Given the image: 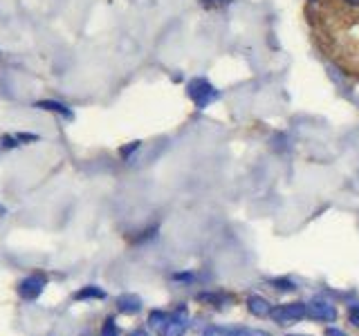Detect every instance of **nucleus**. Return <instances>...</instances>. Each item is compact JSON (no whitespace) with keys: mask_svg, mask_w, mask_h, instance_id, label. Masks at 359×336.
<instances>
[{"mask_svg":"<svg viewBox=\"0 0 359 336\" xmlns=\"http://www.w3.org/2000/svg\"><path fill=\"white\" fill-rule=\"evenodd\" d=\"M247 310L254 314V316H259V319H263V316H272V305H270V300H265L263 296H250L247 298Z\"/></svg>","mask_w":359,"mask_h":336,"instance_id":"nucleus-8","label":"nucleus"},{"mask_svg":"<svg viewBox=\"0 0 359 336\" xmlns=\"http://www.w3.org/2000/svg\"><path fill=\"white\" fill-rule=\"evenodd\" d=\"M187 325H189L187 307L180 305L176 312L169 314L167 325H164V330H162V336H184V332H187Z\"/></svg>","mask_w":359,"mask_h":336,"instance_id":"nucleus-5","label":"nucleus"},{"mask_svg":"<svg viewBox=\"0 0 359 336\" xmlns=\"http://www.w3.org/2000/svg\"><path fill=\"white\" fill-rule=\"evenodd\" d=\"M307 316V305L305 303H283V305L272 310V321L279 325H290Z\"/></svg>","mask_w":359,"mask_h":336,"instance_id":"nucleus-3","label":"nucleus"},{"mask_svg":"<svg viewBox=\"0 0 359 336\" xmlns=\"http://www.w3.org/2000/svg\"><path fill=\"white\" fill-rule=\"evenodd\" d=\"M348 319H351V323L359 330V305H353L351 307V312H348Z\"/></svg>","mask_w":359,"mask_h":336,"instance_id":"nucleus-13","label":"nucleus"},{"mask_svg":"<svg viewBox=\"0 0 359 336\" xmlns=\"http://www.w3.org/2000/svg\"><path fill=\"white\" fill-rule=\"evenodd\" d=\"M202 336H238V330L234 328H220V325H211L202 332Z\"/></svg>","mask_w":359,"mask_h":336,"instance_id":"nucleus-9","label":"nucleus"},{"mask_svg":"<svg viewBox=\"0 0 359 336\" xmlns=\"http://www.w3.org/2000/svg\"><path fill=\"white\" fill-rule=\"evenodd\" d=\"M167 319H169V314H167V312H153V314H151V319H148V323H151V328H153V330H158V332L162 334L164 325H167Z\"/></svg>","mask_w":359,"mask_h":336,"instance_id":"nucleus-10","label":"nucleus"},{"mask_svg":"<svg viewBox=\"0 0 359 336\" xmlns=\"http://www.w3.org/2000/svg\"><path fill=\"white\" fill-rule=\"evenodd\" d=\"M314 3H321L323 9V23H326V34H330L333 40L337 43H344L348 38L346 49H342L337 59H344L346 52L359 49V0H314Z\"/></svg>","mask_w":359,"mask_h":336,"instance_id":"nucleus-1","label":"nucleus"},{"mask_svg":"<svg viewBox=\"0 0 359 336\" xmlns=\"http://www.w3.org/2000/svg\"><path fill=\"white\" fill-rule=\"evenodd\" d=\"M187 94L189 99L196 103V108H207L209 103H213L215 99L220 97V92L215 90L207 79H193L187 86Z\"/></svg>","mask_w":359,"mask_h":336,"instance_id":"nucleus-2","label":"nucleus"},{"mask_svg":"<svg viewBox=\"0 0 359 336\" xmlns=\"http://www.w3.org/2000/svg\"><path fill=\"white\" fill-rule=\"evenodd\" d=\"M326 336H346V334H344L342 330H335V328H328V330H326Z\"/></svg>","mask_w":359,"mask_h":336,"instance_id":"nucleus-16","label":"nucleus"},{"mask_svg":"<svg viewBox=\"0 0 359 336\" xmlns=\"http://www.w3.org/2000/svg\"><path fill=\"white\" fill-rule=\"evenodd\" d=\"M117 310L121 314H137L142 310V298L135 293H121L117 298Z\"/></svg>","mask_w":359,"mask_h":336,"instance_id":"nucleus-7","label":"nucleus"},{"mask_svg":"<svg viewBox=\"0 0 359 336\" xmlns=\"http://www.w3.org/2000/svg\"><path fill=\"white\" fill-rule=\"evenodd\" d=\"M130 336H151V334H148V332H144V330H135Z\"/></svg>","mask_w":359,"mask_h":336,"instance_id":"nucleus-17","label":"nucleus"},{"mask_svg":"<svg viewBox=\"0 0 359 336\" xmlns=\"http://www.w3.org/2000/svg\"><path fill=\"white\" fill-rule=\"evenodd\" d=\"M287 336H307V334H287Z\"/></svg>","mask_w":359,"mask_h":336,"instance_id":"nucleus-18","label":"nucleus"},{"mask_svg":"<svg viewBox=\"0 0 359 336\" xmlns=\"http://www.w3.org/2000/svg\"><path fill=\"white\" fill-rule=\"evenodd\" d=\"M238 336H272L263 330H238Z\"/></svg>","mask_w":359,"mask_h":336,"instance_id":"nucleus-15","label":"nucleus"},{"mask_svg":"<svg viewBox=\"0 0 359 336\" xmlns=\"http://www.w3.org/2000/svg\"><path fill=\"white\" fill-rule=\"evenodd\" d=\"M106 293L101 291L99 287H86V289H81L77 293V300H84V298H104Z\"/></svg>","mask_w":359,"mask_h":336,"instance_id":"nucleus-11","label":"nucleus"},{"mask_svg":"<svg viewBox=\"0 0 359 336\" xmlns=\"http://www.w3.org/2000/svg\"><path fill=\"white\" fill-rule=\"evenodd\" d=\"M307 316H310L312 321H335L337 319V310L328 300L316 298V300L310 303V305H307Z\"/></svg>","mask_w":359,"mask_h":336,"instance_id":"nucleus-6","label":"nucleus"},{"mask_svg":"<svg viewBox=\"0 0 359 336\" xmlns=\"http://www.w3.org/2000/svg\"><path fill=\"white\" fill-rule=\"evenodd\" d=\"M101 336H119V330H117L115 321H112V319H106L104 330H101Z\"/></svg>","mask_w":359,"mask_h":336,"instance_id":"nucleus-12","label":"nucleus"},{"mask_svg":"<svg viewBox=\"0 0 359 336\" xmlns=\"http://www.w3.org/2000/svg\"><path fill=\"white\" fill-rule=\"evenodd\" d=\"M224 3H227V0H200V5H204L207 9H218V7H222Z\"/></svg>","mask_w":359,"mask_h":336,"instance_id":"nucleus-14","label":"nucleus"},{"mask_svg":"<svg viewBox=\"0 0 359 336\" xmlns=\"http://www.w3.org/2000/svg\"><path fill=\"white\" fill-rule=\"evenodd\" d=\"M47 285V278L43 274H32L18 282V296L23 300H36L43 293Z\"/></svg>","mask_w":359,"mask_h":336,"instance_id":"nucleus-4","label":"nucleus"}]
</instances>
